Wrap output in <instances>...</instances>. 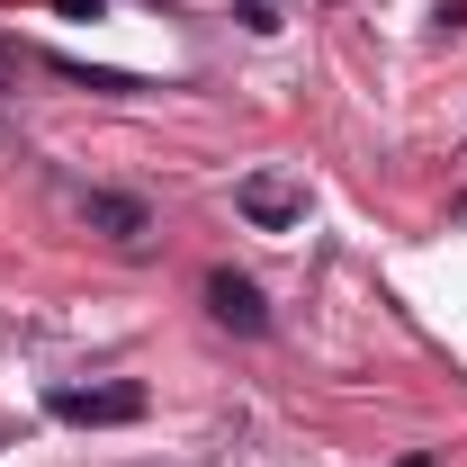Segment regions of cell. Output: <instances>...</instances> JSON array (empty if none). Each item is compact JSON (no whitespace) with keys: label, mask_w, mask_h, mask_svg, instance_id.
<instances>
[{"label":"cell","mask_w":467,"mask_h":467,"mask_svg":"<svg viewBox=\"0 0 467 467\" xmlns=\"http://www.w3.org/2000/svg\"><path fill=\"white\" fill-rule=\"evenodd\" d=\"M55 413L81 431H117V422H144V387L117 378V387H55Z\"/></svg>","instance_id":"cell-1"},{"label":"cell","mask_w":467,"mask_h":467,"mask_svg":"<svg viewBox=\"0 0 467 467\" xmlns=\"http://www.w3.org/2000/svg\"><path fill=\"white\" fill-rule=\"evenodd\" d=\"M234 207H243L261 234H279V225H296V216H306V180H288V171H252L243 189H234Z\"/></svg>","instance_id":"cell-2"},{"label":"cell","mask_w":467,"mask_h":467,"mask_svg":"<svg viewBox=\"0 0 467 467\" xmlns=\"http://www.w3.org/2000/svg\"><path fill=\"white\" fill-rule=\"evenodd\" d=\"M207 306H216V324L243 333V342H261V333H270V306H261V288H252L243 270H207Z\"/></svg>","instance_id":"cell-3"},{"label":"cell","mask_w":467,"mask_h":467,"mask_svg":"<svg viewBox=\"0 0 467 467\" xmlns=\"http://www.w3.org/2000/svg\"><path fill=\"white\" fill-rule=\"evenodd\" d=\"M81 216L109 225V243H144L153 234V207L144 198H117V189H81Z\"/></svg>","instance_id":"cell-4"},{"label":"cell","mask_w":467,"mask_h":467,"mask_svg":"<svg viewBox=\"0 0 467 467\" xmlns=\"http://www.w3.org/2000/svg\"><path fill=\"white\" fill-rule=\"evenodd\" d=\"M63 18H99V9H109V0H55Z\"/></svg>","instance_id":"cell-5"},{"label":"cell","mask_w":467,"mask_h":467,"mask_svg":"<svg viewBox=\"0 0 467 467\" xmlns=\"http://www.w3.org/2000/svg\"><path fill=\"white\" fill-rule=\"evenodd\" d=\"M396 467H431V450H413V459H396Z\"/></svg>","instance_id":"cell-6"},{"label":"cell","mask_w":467,"mask_h":467,"mask_svg":"<svg viewBox=\"0 0 467 467\" xmlns=\"http://www.w3.org/2000/svg\"><path fill=\"white\" fill-rule=\"evenodd\" d=\"M0 441H9V431H0Z\"/></svg>","instance_id":"cell-7"}]
</instances>
